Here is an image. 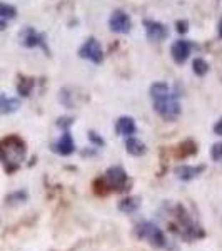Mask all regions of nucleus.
I'll list each match as a JSON object with an SVG mask.
<instances>
[{"label": "nucleus", "instance_id": "obj_15", "mask_svg": "<svg viewBox=\"0 0 222 251\" xmlns=\"http://www.w3.org/2000/svg\"><path fill=\"white\" fill-rule=\"evenodd\" d=\"M139 208H140V200H139V198H135V196L126 198V200H122V201L119 203V209H120L122 213H126V214L135 213Z\"/></svg>", "mask_w": 222, "mask_h": 251}, {"label": "nucleus", "instance_id": "obj_24", "mask_svg": "<svg viewBox=\"0 0 222 251\" xmlns=\"http://www.w3.org/2000/svg\"><path fill=\"white\" fill-rule=\"evenodd\" d=\"M214 134L216 136H222V117L214 124Z\"/></svg>", "mask_w": 222, "mask_h": 251}, {"label": "nucleus", "instance_id": "obj_9", "mask_svg": "<svg viewBox=\"0 0 222 251\" xmlns=\"http://www.w3.org/2000/svg\"><path fill=\"white\" fill-rule=\"evenodd\" d=\"M145 32H147V37L151 40H164L169 35V30L164 24L157 22V20H145L144 22Z\"/></svg>", "mask_w": 222, "mask_h": 251}, {"label": "nucleus", "instance_id": "obj_23", "mask_svg": "<svg viewBox=\"0 0 222 251\" xmlns=\"http://www.w3.org/2000/svg\"><path fill=\"white\" fill-rule=\"evenodd\" d=\"M177 32H179V34H185V32H187V22H185V20H179V22H177Z\"/></svg>", "mask_w": 222, "mask_h": 251}, {"label": "nucleus", "instance_id": "obj_26", "mask_svg": "<svg viewBox=\"0 0 222 251\" xmlns=\"http://www.w3.org/2000/svg\"><path fill=\"white\" fill-rule=\"evenodd\" d=\"M3 29H5V20L0 19V30H3Z\"/></svg>", "mask_w": 222, "mask_h": 251}, {"label": "nucleus", "instance_id": "obj_20", "mask_svg": "<svg viewBox=\"0 0 222 251\" xmlns=\"http://www.w3.org/2000/svg\"><path fill=\"white\" fill-rule=\"evenodd\" d=\"M211 157L216 163H219V161H222V143H216L212 146L211 149Z\"/></svg>", "mask_w": 222, "mask_h": 251}, {"label": "nucleus", "instance_id": "obj_4", "mask_svg": "<svg viewBox=\"0 0 222 251\" xmlns=\"http://www.w3.org/2000/svg\"><path fill=\"white\" fill-rule=\"evenodd\" d=\"M154 109L165 121H176L180 116V104L177 100V96L172 92L159 97V99H154Z\"/></svg>", "mask_w": 222, "mask_h": 251}, {"label": "nucleus", "instance_id": "obj_18", "mask_svg": "<svg viewBox=\"0 0 222 251\" xmlns=\"http://www.w3.org/2000/svg\"><path fill=\"white\" fill-rule=\"evenodd\" d=\"M192 71H194V74H196V75L202 77V75H205L209 72V64L205 62L204 59L197 57V59H194V62H192Z\"/></svg>", "mask_w": 222, "mask_h": 251}, {"label": "nucleus", "instance_id": "obj_1", "mask_svg": "<svg viewBox=\"0 0 222 251\" xmlns=\"http://www.w3.org/2000/svg\"><path fill=\"white\" fill-rule=\"evenodd\" d=\"M27 148L19 136H7L0 141V161L9 173L15 171L25 159Z\"/></svg>", "mask_w": 222, "mask_h": 251}, {"label": "nucleus", "instance_id": "obj_11", "mask_svg": "<svg viewBox=\"0 0 222 251\" xmlns=\"http://www.w3.org/2000/svg\"><path fill=\"white\" fill-rule=\"evenodd\" d=\"M205 169V166H187V164H182V166H177L176 168V176L182 181H191L194 177H197L200 173Z\"/></svg>", "mask_w": 222, "mask_h": 251}, {"label": "nucleus", "instance_id": "obj_16", "mask_svg": "<svg viewBox=\"0 0 222 251\" xmlns=\"http://www.w3.org/2000/svg\"><path fill=\"white\" fill-rule=\"evenodd\" d=\"M169 92H171V87H169L165 82H155V84H152V87H151L152 100L159 99V97H162V96H167Z\"/></svg>", "mask_w": 222, "mask_h": 251}, {"label": "nucleus", "instance_id": "obj_14", "mask_svg": "<svg viewBox=\"0 0 222 251\" xmlns=\"http://www.w3.org/2000/svg\"><path fill=\"white\" fill-rule=\"evenodd\" d=\"M20 102L17 99H14V97H0V114H12V112H15L19 109Z\"/></svg>", "mask_w": 222, "mask_h": 251}, {"label": "nucleus", "instance_id": "obj_6", "mask_svg": "<svg viewBox=\"0 0 222 251\" xmlns=\"http://www.w3.org/2000/svg\"><path fill=\"white\" fill-rule=\"evenodd\" d=\"M109 27H111V30L115 32V34H127L132 27L131 17H129L124 10H115L114 14L111 15V19H109Z\"/></svg>", "mask_w": 222, "mask_h": 251}, {"label": "nucleus", "instance_id": "obj_3", "mask_svg": "<svg viewBox=\"0 0 222 251\" xmlns=\"http://www.w3.org/2000/svg\"><path fill=\"white\" fill-rule=\"evenodd\" d=\"M99 181L102 183V194H107L111 191H126L127 188V181L129 176L127 173L124 171V168L120 166H111L107 169L104 177H99Z\"/></svg>", "mask_w": 222, "mask_h": 251}, {"label": "nucleus", "instance_id": "obj_17", "mask_svg": "<svg viewBox=\"0 0 222 251\" xmlns=\"http://www.w3.org/2000/svg\"><path fill=\"white\" fill-rule=\"evenodd\" d=\"M32 89H34V79L22 77V79L19 80V84H17V91H19V94H20V96H23V97L30 96Z\"/></svg>", "mask_w": 222, "mask_h": 251}, {"label": "nucleus", "instance_id": "obj_5", "mask_svg": "<svg viewBox=\"0 0 222 251\" xmlns=\"http://www.w3.org/2000/svg\"><path fill=\"white\" fill-rule=\"evenodd\" d=\"M79 55L82 59H87L90 60V62L94 64H100L104 59V52H102V47H100V44L97 42L94 37L87 39L86 42H84V46L79 49Z\"/></svg>", "mask_w": 222, "mask_h": 251}, {"label": "nucleus", "instance_id": "obj_7", "mask_svg": "<svg viewBox=\"0 0 222 251\" xmlns=\"http://www.w3.org/2000/svg\"><path fill=\"white\" fill-rule=\"evenodd\" d=\"M191 49L192 46L187 40H176L171 47V55H172V59H174V62L184 64L185 60L189 59V55H191Z\"/></svg>", "mask_w": 222, "mask_h": 251}, {"label": "nucleus", "instance_id": "obj_22", "mask_svg": "<svg viewBox=\"0 0 222 251\" xmlns=\"http://www.w3.org/2000/svg\"><path fill=\"white\" fill-rule=\"evenodd\" d=\"M89 139H90L92 143L97 144V146H104V144H106V143H104V139H102V137H99V136H97V132H94V131H90V132H89Z\"/></svg>", "mask_w": 222, "mask_h": 251}, {"label": "nucleus", "instance_id": "obj_25", "mask_svg": "<svg viewBox=\"0 0 222 251\" xmlns=\"http://www.w3.org/2000/svg\"><path fill=\"white\" fill-rule=\"evenodd\" d=\"M60 127H66V126H70L72 124V121L68 119V117H64V119H59V123H57Z\"/></svg>", "mask_w": 222, "mask_h": 251}, {"label": "nucleus", "instance_id": "obj_12", "mask_svg": "<svg viewBox=\"0 0 222 251\" xmlns=\"http://www.w3.org/2000/svg\"><path fill=\"white\" fill-rule=\"evenodd\" d=\"M115 129H117V132H119L120 136H124V137H131V136H134V134H135L137 126H135V121L132 119V117H129V116H122L119 121H117Z\"/></svg>", "mask_w": 222, "mask_h": 251}, {"label": "nucleus", "instance_id": "obj_21", "mask_svg": "<svg viewBox=\"0 0 222 251\" xmlns=\"http://www.w3.org/2000/svg\"><path fill=\"white\" fill-rule=\"evenodd\" d=\"M27 200V193L25 191H22V189H20V191H15V193H12L9 198H7V201H25Z\"/></svg>", "mask_w": 222, "mask_h": 251}, {"label": "nucleus", "instance_id": "obj_13", "mask_svg": "<svg viewBox=\"0 0 222 251\" xmlns=\"http://www.w3.org/2000/svg\"><path fill=\"white\" fill-rule=\"evenodd\" d=\"M126 149H127V152L129 154H132V156H144L145 154V151H147V148H145V144L142 143V141H139V139H135V137H127V141H126Z\"/></svg>", "mask_w": 222, "mask_h": 251}, {"label": "nucleus", "instance_id": "obj_19", "mask_svg": "<svg viewBox=\"0 0 222 251\" xmlns=\"http://www.w3.org/2000/svg\"><path fill=\"white\" fill-rule=\"evenodd\" d=\"M17 15V9L9 5V3L0 2V17L2 19H14Z\"/></svg>", "mask_w": 222, "mask_h": 251}, {"label": "nucleus", "instance_id": "obj_27", "mask_svg": "<svg viewBox=\"0 0 222 251\" xmlns=\"http://www.w3.org/2000/svg\"><path fill=\"white\" fill-rule=\"evenodd\" d=\"M219 37L222 39V20L219 22Z\"/></svg>", "mask_w": 222, "mask_h": 251}, {"label": "nucleus", "instance_id": "obj_8", "mask_svg": "<svg viewBox=\"0 0 222 251\" xmlns=\"http://www.w3.org/2000/svg\"><path fill=\"white\" fill-rule=\"evenodd\" d=\"M20 40H22V44L25 47H44L47 50L45 47V40H44L42 35L39 34L35 29H32V27H27V29H23L20 32Z\"/></svg>", "mask_w": 222, "mask_h": 251}, {"label": "nucleus", "instance_id": "obj_2", "mask_svg": "<svg viewBox=\"0 0 222 251\" xmlns=\"http://www.w3.org/2000/svg\"><path fill=\"white\" fill-rule=\"evenodd\" d=\"M134 234L139 240L147 241L152 248L160 250V248H165V245H167L164 231L152 221H142V223H139V225H135Z\"/></svg>", "mask_w": 222, "mask_h": 251}, {"label": "nucleus", "instance_id": "obj_10", "mask_svg": "<svg viewBox=\"0 0 222 251\" xmlns=\"http://www.w3.org/2000/svg\"><path fill=\"white\" fill-rule=\"evenodd\" d=\"M52 151L55 152V154L59 156H70L72 152L75 151V144H74V139H72V136L68 134L66 131L62 136L59 137V141L52 146Z\"/></svg>", "mask_w": 222, "mask_h": 251}]
</instances>
